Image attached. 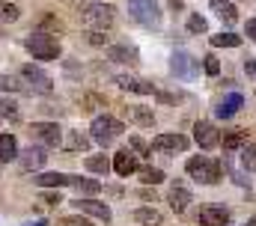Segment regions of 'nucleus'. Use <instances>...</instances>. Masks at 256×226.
Returning <instances> with one entry per match:
<instances>
[{
    "instance_id": "nucleus-1",
    "label": "nucleus",
    "mask_w": 256,
    "mask_h": 226,
    "mask_svg": "<svg viewBox=\"0 0 256 226\" xmlns=\"http://www.w3.org/2000/svg\"><path fill=\"white\" fill-rule=\"evenodd\" d=\"M128 12H131V18H134L137 24H143V27H149V30H158V27L164 24L158 0H128Z\"/></svg>"
},
{
    "instance_id": "nucleus-2",
    "label": "nucleus",
    "mask_w": 256,
    "mask_h": 226,
    "mask_svg": "<svg viewBox=\"0 0 256 226\" xmlns=\"http://www.w3.org/2000/svg\"><path fill=\"white\" fill-rule=\"evenodd\" d=\"M114 21H116V9H114L110 3H90V6L84 9V24L92 27V30L108 33V30L114 27Z\"/></svg>"
},
{
    "instance_id": "nucleus-3",
    "label": "nucleus",
    "mask_w": 256,
    "mask_h": 226,
    "mask_svg": "<svg viewBox=\"0 0 256 226\" xmlns=\"http://www.w3.org/2000/svg\"><path fill=\"white\" fill-rule=\"evenodd\" d=\"M185 170H188V176H191L194 182H200V184H214L220 178V164L212 161V158H206V155H194L191 161L185 164Z\"/></svg>"
},
{
    "instance_id": "nucleus-4",
    "label": "nucleus",
    "mask_w": 256,
    "mask_h": 226,
    "mask_svg": "<svg viewBox=\"0 0 256 226\" xmlns=\"http://www.w3.org/2000/svg\"><path fill=\"white\" fill-rule=\"evenodd\" d=\"M90 134H92V140H96V143H110L114 137H120V134H122V122H120L116 116L102 113V116H96V119H92Z\"/></svg>"
},
{
    "instance_id": "nucleus-5",
    "label": "nucleus",
    "mask_w": 256,
    "mask_h": 226,
    "mask_svg": "<svg viewBox=\"0 0 256 226\" xmlns=\"http://www.w3.org/2000/svg\"><path fill=\"white\" fill-rule=\"evenodd\" d=\"M24 45L36 60H57L60 56V42L54 36H48V33H33Z\"/></svg>"
},
{
    "instance_id": "nucleus-6",
    "label": "nucleus",
    "mask_w": 256,
    "mask_h": 226,
    "mask_svg": "<svg viewBox=\"0 0 256 226\" xmlns=\"http://www.w3.org/2000/svg\"><path fill=\"white\" fill-rule=\"evenodd\" d=\"M170 68H173V74L179 80H196L200 78V62L188 51H176V54L170 56Z\"/></svg>"
},
{
    "instance_id": "nucleus-7",
    "label": "nucleus",
    "mask_w": 256,
    "mask_h": 226,
    "mask_svg": "<svg viewBox=\"0 0 256 226\" xmlns=\"http://www.w3.org/2000/svg\"><path fill=\"white\" fill-rule=\"evenodd\" d=\"M196 220H200V226H230V208L226 206H218V202L200 206Z\"/></svg>"
},
{
    "instance_id": "nucleus-8",
    "label": "nucleus",
    "mask_w": 256,
    "mask_h": 226,
    "mask_svg": "<svg viewBox=\"0 0 256 226\" xmlns=\"http://www.w3.org/2000/svg\"><path fill=\"white\" fill-rule=\"evenodd\" d=\"M21 74H24V80H27V86L30 90H36V92H51L54 90V80L48 78V72H42L39 66H33V62H27L24 68H21Z\"/></svg>"
},
{
    "instance_id": "nucleus-9",
    "label": "nucleus",
    "mask_w": 256,
    "mask_h": 226,
    "mask_svg": "<svg viewBox=\"0 0 256 226\" xmlns=\"http://www.w3.org/2000/svg\"><path fill=\"white\" fill-rule=\"evenodd\" d=\"M191 143H188V137L185 134H158L155 140H152V149H158V152H164V155H179V152H185Z\"/></svg>"
},
{
    "instance_id": "nucleus-10",
    "label": "nucleus",
    "mask_w": 256,
    "mask_h": 226,
    "mask_svg": "<svg viewBox=\"0 0 256 226\" xmlns=\"http://www.w3.org/2000/svg\"><path fill=\"white\" fill-rule=\"evenodd\" d=\"M194 140L200 143V149H214V146H220V131L212 125V122H196L194 125Z\"/></svg>"
},
{
    "instance_id": "nucleus-11",
    "label": "nucleus",
    "mask_w": 256,
    "mask_h": 226,
    "mask_svg": "<svg viewBox=\"0 0 256 226\" xmlns=\"http://www.w3.org/2000/svg\"><path fill=\"white\" fill-rule=\"evenodd\" d=\"M30 137L45 143V146H57L60 143V128L54 122H36V125H30Z\"/></svg>"
},
{
    "instance_id": "nucleus-12",
    "label": "nucleus",
    "mask_w": 256,
    "mask_h": 226,
    "mask_svg": "<svg viewBox=\"0 0 256 226\" xmlns=\"http://www.w3.org/2000/svg\"><path fill=\"white\" fill-rule=\"evenodd\" d=\"M167 202H170V208H173L176 214H185L188 206H191V190H188L182 182H176V184L170 188V194H167Z\"/></svg>"
},
{
    "instance_id": "nucleus-13",
    "label": "nucleus",
    "mask_w": 256,
    "mask_h": 226,
    "mask_svg": "<svg viewBox=\"0 0 256 226\" xmlns=\"http://www.w3.org/2000/svg\"><path fill=\"white\" fill-rule=\"evenodd\" d=\"M242 108H244V96H242V92H230V96H224L220 104L214 108V116H218V119H230V116H236Z\"/></svg>"
},
{
    "instance_id": "nucleus-14",
    "label": "nucleus",
    "mask_w": 256,
    "mask_h": 226,
    "mask_svg": "<svg viewBox=\"0 0 256 226\" xmlns=\"http://www.w3.org/2000/svg\"><path fill=\"white\" fill-rule=\"evenodd\" d=\"M21 170H27V172H36L39 167H45V149L42 146H30V149H24L21 152Z\"/></svg>"
},
{
    "instance_id": "nucleus-15",
    "label": "nucleus",
    "mask_w": 256,
    "mask_h": 226,
    "mask_svg": "<svg viewBox=\"0 0 256 226\" xmlns=\"http://www.w3.org/2000/svg\"><path fill=\"white\" fill-rule=\"evenodd\" d=\"M80 214H92V218H98V220H108L110 218V208L104 206V202H96V200H74L72 202Z\"/></svg>"
},
{
    "instance_id": "nucleus-16",
    "label": "nucleus",
    "mask_w": 256,
    "mask_h": 226,
    "mask_svg": "<svg viewBox=\"0 0 256 226\" xmlns=\"http://www.w3.org/2000/svg\"><path fill=\"white\" fill-rule=\"evenodd\" d=\"M116 86H122V90L134 92V96H149L152 92V84H146V80H140L134 74H116Z\"/></svg>"
},
{
    "instance_id": "nucleus-17",
    "label": "nucleus",
    "mask_w": 256,
    "mask_h": 226,
    "mask_svg": "<svg viewBox=\"0 0 256 226\" xmlns=\"http://www.w3.org/2000/svg\"><path fill=\"white\" fill-rule=\"evenodd\" d=\"M137 155L134 152H128V149H122V152H116V158H114V170L120 172V176H134L137 172Z\"/></svg>"
},
{
    "instance_id": "nucleus-18",
    "label": "nucleus",
    "mask_w": 256,
    "mask_h": 226,
    "mask_svg": "<svg viewBox=\"0 0 256 226\" xmlns=\"http://www.w3.org/2000/svg\"><path fill=\"white\" fill-rule=\"evenodd\" d=\"M208 6H212V12L224 21V24H236V18H238V9L230 3V0H208Z\"/></svg>"
},
{
    "instance_id": "nucleus-19",
    "label": "nucleus",
    "mask_w": 256,
    "mask_h": 226,
    "mask_svg": "<svg viewBox=\"0 0 256 226\" xmlns=\"http://www.w3.org/2000/svg\"><path fill=\"white\" fill-rule=\"evenodd\" d=\"M126 113H128V119L137 122L140 128H149L155 122V113H152V108H146V104H128Z\"/></svg>"
},
{
    "instance_id": "nucleus-20",
    "label": "nucleus",
    "mask_w": 256,
    "mask_h": 226,
    "mask_svg": "<svg viewBox=\"0 0 256 226\" xmlns=\"http://www.w3.org/2000/svg\"><path fill=\"white\" fill-rule=\"evenodd\" d=\"M108 56H110L114 62H131V66L140 60V54H137L134 45H110V48H108Z\"/></svg>"
},
{
    "instance_id": "nucleus-21",
    "label": "nucleus",
    "mask_w": 256,
    "mask_h": 226,
    "mask_svg": "<svg viewBox=\"0 0 256 226\" xmlns=\"http://www.w3.org/2000/svg\"><path fill=\"white\" fill-rule=\"evenodd\" d=\"M74 176H63V172H42L36 176V184L39 188H63V184H72Z\"/></svg>"
},
{
    "instance_id": "nucleus-22",
    "label": "nucleus",
    "mask_w": 256,
    "mask_h": 226,
    "mask_svg": "<svg viewBox=\"0 0 256 226\" xmlns=\"http://www.w3.org/2000/svg\"><path fill=\"white\" fill-rule=\"evenodd\" d=\"M86 170L96 172V176H108V172L114 170V161H110L108 155H90V158H86Z\"/></svg>"
},
{
    "instance_id": "nucleus-23",
    "label": "nucleus",
    "mask_w": 256,
    "mask_h": 226,
    "mask_svg": "<svg viewBox=\"0 0 256 226\" xmlns=\"http://www.w3.org/2000/svg\"><path fill=\"white\" fill-rule=\"evenodd\" d=\"M18 155V140L12 134H0V161H12Z\"/></svg>"
},
{
    "instance_id": "nucleus-24",
    "label": "nucleus",
    "mask_w": 256,
    "mask_h": 226,
    "mask_svg": "<svg viewBox=\"0 0 256 226\" xmlns=\"http://www.w3.org/2000/svg\"><path fill=\"white\" fill-rule=\"evenodd\" d=\"M134 220H137L140 226H161V214H158L155 208L143 206V208H137V212H134Z\"/></svg>"
},
{
    "instance_id": "nucleus-25",
    "label": "nucleus",
    "mask_w": 256,
    "mask_h": 226,
    "mask_svg": "<svg viewBox=\"0 0 256 226\" xmlns=\"http://www.w3.org/2000/svg\"><path fill=\"white\" fill-rule=\"evenodd\" d=\"M248 143V131H242V128H232V131H226L224 134V149H238V146H244Z\"/></svg>"
},
{
    "instance_id": "nucleus-26",
    "label": "nucleus",
    "mask_w": 256,
    "mask_h": 226,
    "mask_svg": "<svg viewBox=\"0 0 256 226\" xmlns=\"http://www.w3.org/2000/svg\"><path fill=\"white\" fill-rule=\"evenodd\" d=\"M68 143H66V149H72V152H84V149H90V137L86 134H80V131H68V137H66Z\"/></svg>"
},
{
    "instance_id": "nucleus-27",
    "label": "nucleus",
    "mask_w": 256,
    "mask_h": 226,
    "mask_svg": "<svg viewBox=\"0 0 256 226\" xmlns=\"http://www.w3.org/2000/svg\"><path fill=\"white\" fill-rule=\"evenodd\" d=\"M238 45H242V39L236 33H218V36H212V48H238Z\"/></svg>"
},
{
    "instance_id": "nucleus-28",
    "label": "nucleus",
    "mask_w": 256,
    "mask_h": 226,
    "mask_svg": "<svg viewBox=\"0 0 256 226\" xmlns=\"http://www.w3.org/2000/svg\"><path fill=\"white\" fill-rule=\"evenodd\" d=\"M242 167L256 172V143H244V149H242Z\"/></svg>"
},
{
    "instance_id": "nucleus-29",
    "label": "nucleus",
    "mask_w": 256,
    "mask_h": 226,
    "mask_svg": "<svg viewBox=\"0 0 256 226\" xmlns=\"http://www.w3.org/2000/svg\"><path fill=\"white\" fill-rule=\"evenodd\" d=\"M18 15H21V9H18L15 3H9V0H0V21H3V24L15 21Z\"/></svg>"
},
{
    "instance_id": "nucleus-30",
    "label": "nucleus",
    "mask_w": 256,
    "mask_h": 226,
    "mask_svg": "<svg viewBox=\"0 0 256 226\" xmlns=\"http://www.w3.org/2000/svg\"><path fill=\"white\" fill-rule=\"evenodd\" d=\"M72 188H78V190H84V194H98V190H102V184H98L96 178H78V176H74Z\"/></svg>"
},
{
    "instance_id": "nucleus-31",
    "label": "nucleus",
    "mask_w": 256,
    "mask_h": 226,
    "mask_svg": "<svg viewBox=\"0 0 256 226\" xmlns=\"http://www.w3.org/2000/svg\"><path fill=\"white\" fill-rule=\"evenodd\" d=\"M0 119H18V104L12 98H3L0 102Z\"/></svg>"
},
{
    "instance_id": "nucleus-32",
    "label": "nucleus",
    "mask_w": 256,
    "mask_h": 226,
    "mask_svg": "<svg viewBox=\"0 0 256 226\" xmlns=\"http://www.w3.org/2000/svg\"><path fill=\"white\" fill-rule=\"evenodd\" d=\"M0 90H3V92H21L24 84H21L18 78H6V74H0Z\"/></svg>"
},
{
    "instance_id": "nucleus-33",
    "label": "nucleus",
    "mask_w": 256,
    "mask_h": 226,
    "mask_svg": "<svg viewBox=\"0 0 256 226\" xmlns=\"http://www.w3.org/2000/svg\"><path fill=\"white\" fill-rule=\"evenodd\" d=\"M140 172V178L146 182V184H161L164 182V172L161 170H137Z\"/></svg>"
},
{
    "instance_id": "nucleus-34",
    "label": "nucleus",
    "mask_w": 256,
    "mask_h": 226,
    "mask_svg": "<svg viewBox=\"0 0 256 226\" xmlns=\"http://www.w3.org/2000/svg\"><path fill=\"white\" fill-rule=\"evenodd\" d=\"M158 102H161V104H182L185 96H182V92H167V90H161V92H158Z\"/></svg>"
},
{
    "instance_id": "nucleus-35",
    "label": "nucleus",
    "mask_w": 256,
    "mask_h": 226,
    "mask_svg": "<svg viewBox=\"0 0 256 226\" xmlns=\"http://www.w3.org/2000/svg\"><path fill=\"white\" fill-rule=\"evenodd\" d=\"M188 33H206V18L200 12H194L188 18Z\"/></svg>"
},
{
    "instance_id": "nucleus-36",
    "label": "nucleus",
    "mask_w": 256,
    "mask_h": 226,
    "mask_svg": "<svg viewBox=\"0 0 256 226\" xmlns=\"http://www.w3.org/2000/svg\"><path fill=\"white\" fill-rule=\"evenodd\" d=\"M202 68H206V74H212V78H214V74H220V62H218V56L208 54V56H206V62H202Z\"/></svg>"
},
{
    "instance_id": "nucleus-37",
    "label": "nucleus",
    "mask_w": 256,
    "mask_h": 226,
    "mask_svg": "<svg viewBox=\"0 0 256 226\" xmlns=\"http://www.w3.org/2000/svg\"><path fill=\"white\" fill-rule=\"evenodd\" d=\"M128 143H131V152H137V155H149V146H146L143 137H131Z\"/></svg>"
},
{
    "instance_id": "nucleus-38",
    "label": "nucleus",
    "mask_w": 256,
    "mask_h": 226,
    "mask_svg": "<svg viewBox=\"0 0 256 226\" xmlns=\"http://www.w3.org/2000/svg\"><path fill=\"white\" fill-rule=\"evenodd\" d=\"M42 27H45V30H57V27H60V21H57L54 15H45V18H42Z\"/></svg>"
},
{
    "instance_id": "nucleus-39",
    "label": "nucleus",
    "mask_w": 256,
    "mask_h": 226,
    "mask_svg": "<svg viewBox=\"0 0 256 226\" xmlns=\"http://www.w3.org/2000/svg\"><path fill=\"white\" fill-rule=\"evenodd\" d=\"M244 72H248L250 80H256V60H248V62H244Z\"/></svg>"
},
{
    "instance_id": "nucleus-40",
    "label": "nucleus",
    "mask_w": 256,
    "mask_h": 226,
    "mask_svg": "<svg viewBox=\"0 0 256 226\" xmlns=\"http://www.w3.org/2000/svg\"><path fill=\"white\" fill-rule=\"evenodd\" d=\"M60 226H90V224H86L84 218H72V220H63Z\"/></svg>"
},
{
    "instance_id": "nucleus-41",
    "label": "nucleus",
    "mask_w": 256,
    "mask_h": 226,
    "mask_svg": "<svg viewBox=\"0 0 256 226\" xmlns=\"http://www.w3.org/2000/svg\"><path fill=\"white\" fill-rule=\"evenodd\" d=\"M86 39H90L92 45H104V33H90Z\"/></svg>"
},
{
    "instance_id": "nucleus-42",
    "label": "nucleus",
    "mask_w": 256,
    "mask_h": 226,
    "mask_svg": "<svg viewBox=\"0 0 256 226\" xmlns=\"http://www.w3.org/2000/svg\"><path fill=\"white\" fill-rule=\"evenodd\" d=\"M248 39H254V42H256V18L248 21Z\"/></svg>"
},
{
    "instance_id": "nucleus-43",
    "label": "nucleus",
    "mask_w": 256,
    "mask_h": 226,
    "mask_svg": "<svg viewBox=\"0 0 256 226\" xmlns=\"http://www.w3.org/2000/svg\"><path fill=\"white\" fill-rule=\"evenodd\" d=\"M167 6H170L173 12H182V6H185V3H182V0H167Z\"/></svg>"
},
{
    "instance_id": "nucleus-44",
    "label": "nucleus",
    "mask_w": 256,
    "mask_h": 226,
    "mask_svg": "<svg viewBox=\"0 0 256 226\" xmlns=\"http://www.w3.org/2000/svg\"><path fill=\"white\" fill-rule=\"evenodd\" d=\"M248 226H256V220H250V224H248Z\"/></svg>"
}]
</instances>
